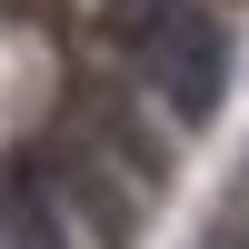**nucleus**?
I'll list each match as a JSON object with an SVG mask.
<instances>
[{
  "instance_id": "nucleus-2",
  "label": "nucleus",
  "mask_w": 249,
  "mask_h": 249,
  "mask_svg": "<svg viewBox=\"0 0 249 249\" xmlns=\"http://www.w3.org/2000/svg\"><path fill=\"white\" fill-rule=\"evenodd\" d=\"M50 190L70 199L80 219H90V239H100V249H130V230H140V199L120 190L110 150H90V140H70V150L50 160Z\"/></svg>"
},
{
  "instance_id": "nucleus-3",
  "label": "nucleus",
  "mask_w": 249,
  "mask_h": 249,
  "mask_svg": "<svg viewBox=\"0 0 249 249\" xmlns=\"http://www.w3.org/2000/svg\"><path fill=\"white\" fill-rule=\"evenodd\" d=\"M0 249H70V230H60V210H50V190H30V179H20V190L0 199Z\"/></svg>"
},
{
  "instance_id": "nucleus-1",
  "label": "nucleus",
  "mask_w": 249,
  "mask_h": 249,
  "mask_svg": "<svg viewBox=\"0 0 249 249\" xmlns=\"http://www.w3.org/2000/svg\"><path fill=\"white\" fill-rule=\"evenodd\" d=\"M120 40L140 50V70H150V90L170 100L179 120H210L219 90H230V40H219V20L199 10V0H120Z\"/></svg>"
}]
</instances>
